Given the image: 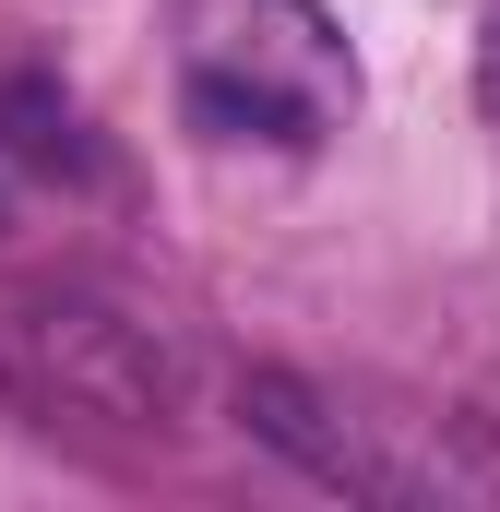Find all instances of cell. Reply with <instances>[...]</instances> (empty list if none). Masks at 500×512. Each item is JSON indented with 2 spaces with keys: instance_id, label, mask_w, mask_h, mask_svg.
I'll list each match as a JSON object with an SVG mask.
<instances>
[{
  "instance_id": "cell-2",
  "label": "cell",
  "mask_w": 500,
  "mask_h": 512,
  "mask_svg": "<svg viewBox=\"0 0 500 512\" xmlns=\"http://www.w3.org/2000/svg\"><path fill=\"white\" fill-rule=\"evenodd\" d=\"M239 417H250V441H274V453H286V465H310L322 489H358V501H381L370 429H358V417H334V405L298 382V370H250V382H239Z\"/></svg>"
},
{
  "instance_id": "cell-1",
  "label": "cell",
  "mask_w": 500,
  "mask_h": 512,
  "mask_svg": "<svg viewBox=\"0 0 500 512\" xmlns=\"http://www.w3.org/2000/svg\"><path fill=\"white\" fill-rule=\"evenodd\" d=\"M12 334H24L36 382L60 393V405H84V417H120V429H191V405H203L191 346L155 334V322H131V310H108V298H24Z\"/></svg>"
},
{
  "instance_id": "cell-3",
  "label": "cell",
  "mask_w": 500,
  "mask_h": 512,
  "mask_svg": "<svg viewBox=\"0 0 500 512\" xmlns=\"http://www.w3.org/2000/svg\"><path fill=\"white\" fill-rule=\"evenodd\" d=\"M0 143H12L24 167H84V131H72V108H60L48 84H12V96H0Z\"/></svg>"
},
{
  "instance_id": "cell-4",
  "label": "cell",
  "mask_w": 500,
  "mask_h": 512,
  "mask_svg": "<svg viewBox=\"0 0 500 512\" xmlns=\"http://www.w3.org/2000/svg\"><path fill=\"white\" fill-rule=\"evenodd\" d=\"M191 108H203L215 131H274V143H298V108L250 96V84H227V72H203V84H191Z\"/></svg>"
}]
</instances>
